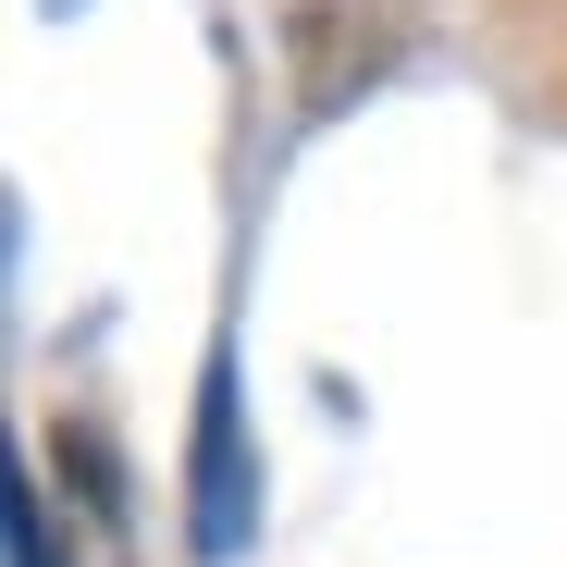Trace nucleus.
Wrapping results in <instances>:
<instances>
[{
  "mask_svg": "<svg viewBox=\"0 0 567 567\" xmlns=\"http://www.w3.org/2000/svg\"><path fill=\"white\" fill-rule=\"evenodd\" d=\"M259 543V456H247V395H235V358L198 370V432H185V555L235 567Z\"/></svg>",
  "mask_w": 567,
  "mask_h": 567,
  "instance_id": "f257e3e1",
  "label": "nucleus"
},
{
  "mask_svg": "<svg viewBox=\"0 0 567 567\" xmlns=\"http://www.w3.org/2000/svg\"><path fill=\"white\" fill-rule=\"evenodd\" d=\"M50 468H62V518H74V530H62V567H136V543H124V482H112V444L74 420V432L50 444Z\"/></svg>",
  "mask_w": 567,
  "mask_h": 567,
  "instance_id": "f03ea898",
  "label": "nucleus"
},
{
  "mask_svg": "<svg viewBox=\"0 0 567 567\" xmlns=\"http://www.w3.org/2000/svg\"><path fill=\"white\" fill-rule=\"evenodd\" d=\"M0 518H13V567H62V543H50V482H25V468H13Z\"/></svg>",
  "mask_w": 567,
  "mask_h": 567,
  "instance_id": "7ed1b4c3",
  "label": "nucleus"
}]
</instances>
